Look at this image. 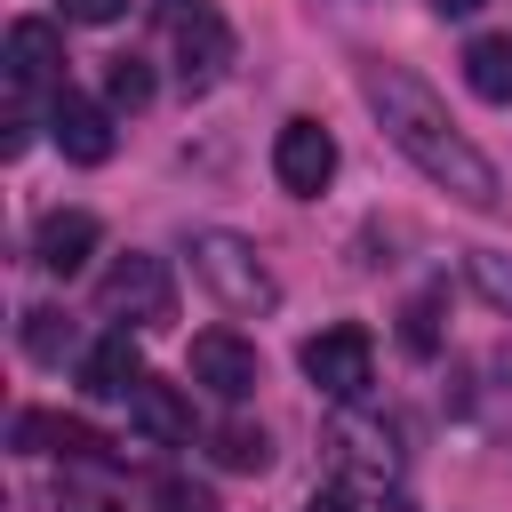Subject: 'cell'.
<instances>
[{"label": "cell", "instance_id": "obj_1", "mask_svg": "<svg viewBox=\"0 0 512 512\" xmlns=\"http://www.w3.org/2000/svg\"><path fill=\"white\" fill-rule=\"evenodd\" d=\"M360 96H368L376 128L392 136V152H400V160H416V176H424V184H440V192H448V200H464V208H496V200H504L496 160H488V152L448 120V104H440L408 64L368 56V64H360Z\"/></svg>", "mask_w": 512, "mask_h": 512}, {"label": "cell", "instance_id": "obj_2", "mask_svg": "<svg viewBox=\"0 0 512 512\" xmlns=\"http://www.w3.org/2000/svg\"><path fill=\"white\" fill-rule=\"evenodd\" d=\"M192 272H200V288H208L224 312H272V304H280L272 264H264L256 240H240V232H192Z\"/></svg>", "mask_w": 512, "mask_h": 512}, {"label": "cell", "instance_id": "obj_3", "mask_svg": "<svg viewBox=\"0 0 512 512\" xmlns=\"http://www.w3.org/2000/svg\"><path fill=\"white\" fill-rule=\"evenodd\" d=\"M96 304H104V320H120V328H168L176 320V280H168V264L160 256H120L104 280H96Z\"/></svg>", "mask_w": 512, "mask_h": 512}, {"label": "cell", "instance_id": "obj_4", "mask_svg": "<svg viewBox=\"0 0 512 512\" xmlns=\"http://www.w3.org/2000/svg\"><path fill=\"white\" fill-rule=\"evenodd\" d=\"M304 376L328 392V400H360L368 384H376V344H368V328H352V320H336V328H320V336H304Z\"/></svg>", "mask_w": 512, "mask_h": 512}, {"label": "cell", "instance_id": "obj_5", "mask_svg": "<svg viewBox=\"0 0 512 512\" xmlns=\"http://www.w3.org/2000/svg\"><path fill=\"white\" fill-rule=\"evenodd\" d=\"M272 176H280V192L320 200L328 176H336V136H328L320 120H288V128L272 136Z\"/></svg>", "mask_w": 512, "mask_h": 512}, {"label": "cell", "instance_id": "obj_6", "mask_svg": "<svg viewBox=\"0 0 512 512\" xmlns=\"http://www.w3.org/2000/svg\"><path fill=\"white\" fill-rule=\"evenodd\" d=\"M192 384H200V392H216V400H248V392L264 384V360H256V344H248V336L208 328V336H192Z\"/></svg>", "mask_w": 512, "mask_h": 512}, {"label": "cell", "instance_id": "obj_7", "mask_svg": "<svg viewBox=\"0 0 512 512\" xmlns=\"http://www.w3.org/2000/svg\"><path fill=\"white\" fill-rule=\"evenodd\" d=\"M224 64H232V24L200 0L192 16H176V80L184 88H216Z\"/></svg>", "mask_w": 512, "mask_h": 512}, {"label": "cell", "instance_id": "obj_8", "mask_svg": "<svg viewBox=\"0 0 512 512\" xmlns=\"http://www.w3.org/2000/svg\"><path fill=\"white\" fill-rule=\"evenodd\" d=\"M48 136H56V152L80 160V168H104V160H112V112H104L96 96L56 88V104H48Z\"/></svg>", "mask_w": 512, "mask_h": 512}, {"label": "cell", "instance_id": "obj_9", "mask_svg": "<svg viewBox=\"0 0 512 512\" xmlns=\"http://www.w3.org/2000/svg\"><path fill=\"white\" fill-rule=\"evenodd\" d=\"M80 392L88 400H136L144 392V352H136L128 328H112V336H96L80 352Z\"/></svg>", "mask_w": 512, "mask_h": 512}, {"label": "cell", "instance_id": "obj_10", "mask_svg": "<svg viewBox=\"0 0 512 512\" xmlns=\"http://www.w3.org/2000/svg\"><path fill=\"white\" fill-rule=\"evenodd\" d=\"M0 64H8V88H16V96L48 88V80L64 72V40H56V24H40V16H16V24H8V48H0Z\"/></svg>", "mask_w": 512, "mask_h": 512}, {"label": "cell", "instance_id": "obj_11", "mask_svg": "<svg viewBox=\"0 0 512 512\" xmlns=\"http://www.w3.org/2000/svg\"><path fill=\"white\" fill-rule=\"evenodd\" d=\"M88 256H96V216L88 208H48L40 232H32V264L56 272V280H72Z\"/></svg>", "mask_w": 512, "mask_h": 512}, {"label": "cell", "instance_id": "obj_12", "mask_svg": "<svg viewBox=\"0 0 512 512\" xmlns=\"http://www.w3.org/2000/svg\"><path fill=\"white\" fill-rule=\"evenodd\" d=\"M128 416H136V432L160 440V448H168V440H192V400H184L176 384H160V376H144V392L128 400Z\"/></svg>", "mask_w": 512, "mask_h": 512}, {"label": "cell", "instance_id": "obj_13", "mask_svg": "<svg viewBox=\"0 0 512 512\" xmlns=\"http://www.w3.org/2000/svg\"><path fill=\"white\" fill-rule=\"evenodd\" d=\"M464 80H472V96L512 104V32H480V40L464 48Z\"/></svg>", "mask_w": 512, "mask_h": 512}, {"label": "cell", "instance_id": "obj_14", "mask_svg": "<svg viewBox=\"0 0 512 512\" xmlns=\"http://www.w3.org/2000/svg\"><path fill=\"white\" fill-rule=\"evenodd\" d=\"M24 352H32L40 368H56V360L72 352V320H64L56 304H32V312H24Z\"/></svg>", "mask_w": 512, "mask_h": 512}, {"label": "cell", "instance_id": "obj_15", "mask_svg": "<svg viewBox=\"0 0 512 512\" xmlns=\"http://www.w3.org/2000/svg\"><path fill=\"white\" fill-rule=\"evenodd\" d=\"M216 464H224V472H264V464H272L264 424H224V432H216Z\"/></svg>", "mask_w": 512, "mask_h": 512}, {"label": "cell", "instance_id": "obj_16", "mask_svg": "<svg viewBox=\"0 0 512 512\" xmlns=\"http://www.w3.org/2000/svg\"><path fill=\"white\" fill-rule=\"evenodd\" d=\"M104 96L128 104V112H144V104H152V64H144V56H112V64H104Z\"/></svg>", "mask_w": 512, "mask_h": 512}, {"label": "cell", "instance_id": "obj_17", "mask_svg": "<svg viewBox=\"0 0 512 512\" xmlns=\"http://www.w3.org/2000/svg\"><path fill=\"white\" fill-rule=\"evenodd\" d=\"M400 344H408L416 360H432V352H440V304H432V296H416V304L400 312Z\"/></svg>", "mask_w": 512, "mask_h": 512}, {"label": "cell", "instance_id": "obj_18", "mask_svg": "<svg viewBox=\"0 0 512 512\" xmlns=\"http://www.w3.org/2000/svg\"><path fill=\"white\" fill-rule=\"evenodd\" d=\"M336 448H344V464H360V472H376V480H384V472L400 464L384 432H352V424H344V432H336Z\"/></svg>", "mask_w": 512, "mask_h": 512}, {"label": "cell", "instance_id": "obj_19", "mask_svg": "<svg viewBox=\"0 0 512 512\" xmlns=\"http://www.w3.org/2000/svg\"><path fill=\"white\" fill-rule=\"evenodd\" d=\"M464 272L480 280V296H488L496 312H512V264H504V256H488V248H472V256H464Z\"/></svg>", "mask_w": 512, "mask_h": 512}, {"label": "cell", "instance_id": "obj_20", "mask_svg": "<svg viewBox=\"0 0 512 512\" xmlns=\"http://www.w3.org/2000/svg\"><path fill=\"white\" fill-rule=\"evenodd\" d=\"M152 512H216V496L192 488V480H160V488H152Z\"/></svg>", "mask_w": 512, "mask_h": 512}, {"label": "cell", "instance_id": "obj_21", "mask_svg": "<svg viewBox=\"0 0 512 512\" xmlns=\"http://www.w3.org/2000/svg\"><path fill=\"white\" fill-rule=\"evenodd\" d=\"M64 16H72V24H120L128 0H64Z\"/></svg>", "mask_w": 512, "mask_h": 512}, {"label": "cell", "instance_id": "obj_22", "mask_svg": "<svg viewBox=\"0 0 512 512\" xmlns=\"http://www.w3.org/2000/svg\"><path fill=\"white\" fill-rule=\"evenodd\" d=\"M432 16H472V8H488V0H424Z\"/></svg>", "mask_w": 512, "mask_h": 512}, {"label": "cell", "instance_id": "obj_23", "mask_svg": "<svg viewBox=\"0 0 512 512\" xmlns=\"http://www.w3.org/2000/svg\"><path fill=\"white\" fill-rule=\"evenodd\" d=\"M304 512H352V496H336V488H320V496H312Z\"/></svg>", "mask_w": 512, "mask_h": 512}, {"label": "cell", "instance_id": "obj_24", "mask_svg": "<svg viewBox=\"0 0 512 512\" xmlns=\"http://www.w3.org/2000/svg\"><path fill=\"white\" fill-rule=\"evenodd\" d=\"M72 512H112V504L104 496H72Z\"/></svg>", "mask_w": 512, "mask_h": 512}, {"label": "cell", "instance_id": "obj_25", "mask_svg": "<svg viewBox=\"0 0 512 512\" xmlns=\"http://www.w3.org/2000/svg\"><path fill=\"white\" fill-rule=\"evenodd\" d=\"M384 512H416V504H408V496H384Z\"/></svg>", "mask_w": 512, "mask_h": 512}, {"label": "cell", "instance_id": "obj_26", "mask_svg": "<svg viewBox=\"0 0 512 512\" xmlns=\"http://www.w3.org/2000/svg\"><path fill=\"white\" fill-rule=\"evenodd\" d=\"M160 8H176V16H192V8H200V0H160Z\"/></svg>", "mask_w": 512, "mask_h": 512}]
</instances>
